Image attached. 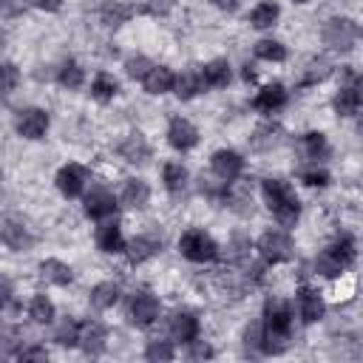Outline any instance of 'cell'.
I'll return each mask as SVG.
<instances>
[{
  "label": "cell",
  "mask_w": 363,
  "mask_h": 363,
  "mask_svg": "<svg viewBox=\"0 0 363 363\" xmlns=\"http://www.w3.org/2000/svg\"><path fill=\"white\" fill-rule=\"evenodd\" d=\"M261 193H264V201L269 204L272 216L278 218V224L281 227H295V221L301 216V204H298L295 190L284 179H264Z\"/></svg>",
  "instance_id": "obj_1"
},
{
  "label": "cell",
  "mask_w": 363,
  "mask_h": 363,
  "mask_svg": "<svg viewBox=\"0 0 363 363\" xmlns=\"http://www.w3.org/2000/svg\"><path fill=\"white\" fill-rule=\"evenodd\" d=\"M320 37L335 51H352L357 45V40H363V26L349 17H332V20H326Z\"/></svg>",
  "instance_id": "obj_2"
},
{
  "label": "cell",
  "mask_w": 363,
  "mask_h": 363,
  "mask_svg": "<svg viewBox=\"0 0 363 363\" xmlns=\"http://www.w3.org/2000/svg\"><path fill=\"white\" fill-rule=\"evenodd\" d=\"M179 252H182L187 261L204 264V261H213V258L218 255V244H216L204 230H187V233H182V238H179Z\"/></svg>",
  "instance_id": "obj_3"
},
{
  "label": "cell",
  "mask_w": 363,
  "mask_h": 363,
  "mask_svg": "<svg viewBox=\"0 0 363 363\" xmlns=\"http://www.w3.org/2000/svg\"><path fill=\"white\" fill-rule=\"evenodd\" d=\"M258 255L267 264H281V261H286L292 255V238L284 230H267L258 238Z\"/></svg>",
  "instance_id": "obj_4"
},
{
  "label": "cell",
  "mask_w": 363,
  "mask_h": 363,
  "mask_svg": "<svg viewBox=\"0 0 363 363\" xmlns=\"http://www.w3.org/2000/svg\"><path fill=\"white\" fill-rule=\"evenodd\" d=\"M85 184H88V170H85L82 164L71 162V164L60 167V173H57V190H60L65 199H77V196H82Z\"/></svg>",
  "instance_id": "obj_5"
},
{
  "label": "cell",
  "mask_w": 363,
  "mask_h": 363,
  "mask_svg": "<svg viewBox=\"0 0 363 363\" xmlns=\"http://www.w3.org/2000/svg\"><path fill=\"white\" fill-rule=\"evenodd\" d=\"M45 130H48V113L43 108H26V111H20V116H17V133L23 139H31V142L34 139H43Z\"/></svg>",
  "instance_id": "obj_6"
},
{
  "label": "cell",
  "mask_w": 363,
  "mask_h": 363,
  "mask_svg": "<svg viewBox=\"0 0 363 363\" xmlns=\"http://www.w3.org/2000/svg\"><path fill=\"white\" fill-rule=\"evenodd\" d=\"M167 142H170V147H176L182 153L184 150H193L196 142H199V130H196L193 122H187L182 116H173L170 125H167Z\"/></svg>",
  "instance_id": "obj_7"
},
{
  "label": "cell",
  "mask_w": 363,
  "mask_h": 363,
  "mask_svg": "<svg viewBox=\"0 0 363 363\" xmlns=\"http://www.w3.org/2000/svg\"><path fill=\"white\" fill-rule=\"evenodd\" d=\"M210 167H213V173H216V179H221V182H235L238 176H241V170H244V159L235 153V150H216L213 153V159H210Z\"/></svg>",
  "instance_id": "obj_8"
},
{
  "label": "cell",
  "mask_w": 363,
  "mask_h": 363,
  "mask_svg": "<svg viewBox=\"0 0 363 363\" xmlns=\"http://www.w3.org/2000/svg\"><path fill=\"white\" fill-rule=\"evenodd\" d=\"M162 312V303L153 292H139L133 301H130V320L136 326H150Z\"/></svg>",
  "instance_id": "obj_9"
},
{
  "label": "cell",
  "mask_w": 363,
  "mask_h": 363,
  "mask_svg": "<svg viewBox=\"0 0 363 363\" xmlns=\"http://www.w3.org/2000/svg\"><path fill=\"white\" fill-rule=\"evenodd\" d=\"M116 196L108 187H91V193L85 196V213L91 218H108L116 213Z\"/></svg>",
  "instance_id": "obj_10"
},
{
  "label": "cell",
  "mask_w": 363,
  "mask_h": 363,
  "mask_svg": "<svg viewBox=\"0 0 363 363\" xmlns=\"http://www.w3.org/2000/svg\"><path fill=\"white\" fill-rule=\"evenodd\" d=\"M264 326L275 332H289L292 326V306L281 298H269L264 303Z\"/></svg>",
  "instance_id": "obj_11"
},
{
  "label": "cell",
  "mask_w": 363,
  "mask_h": 363,
  "mask_svg": "<svg viewBox=\"0 0 363 363\" xmlns=\"http://www.w3.org/2000/svg\"><path fill=\"white\" fill-rule=\"evenodd\" d=\"M105 340H108V332H105L102 323L88 320V323L79 326V346H82L85 354H91V357L102 354L105 352Z\"/></svg>",
  "instance_id": "obj_12"
},
{
  "label": "cell",
  "mask_w": 363,
  "mask_h": 363,
  "mask_svg": "<svg viewBox=\"0 0 363 363\" xmlns=\"http://www.w3.org/2000/svg\"><path fill=\"white\" fill-rule=\"evenodd\" d=\"M284 105H286V88H284L281 82L264 85V88L255 94V99H252V108H255V111H264V113H275V111L284 108Z\"/></svg>",
  "instance_id": "obj_13"
},
{
  "label": "cell",
  "mask_w": 363,
  "mask_h": 363,
  "mask_svg": "<svg viewBox=\"0 0 363 363\" xmlns=\"http://www.w3.org/2000/svg\"><path fill=\"white\" fill-rule=\"evenodd\" d=\"M96 247L102 250V252H125V247H128V241H125V235H122V227L116 224V221H105V224H99L96 227Z\"/></svg>",
  "instance_id": "obj_14"
},
{
  "label": "cell",
  "mask_w": 363,
  "mask_h": 363,
  "mask_svg": "<svg viewBox=\"0 0 363 363\" xmlns=\"http://www.w3.org/2000/svg\"><path fill=\"white\" fill-rule=\"evenodd\" d=\"M298 312H301V320H303V323H315V320H320L323 312H326L323 298H320L315 289L301 286V289H298Z\"/></svg>",
  "instance_id": "obj_15"
},
{
  "label": "cell",
  "mask_w": 363,
  "mask_h": 363,
  "mask_svg": "<svg viewBox=\"0 0 363 363\" xmlns=\"http://www.w3.org/2000/svg\"><path fill=\"white\" fill-rule=\"evenodd\" d=\"M119 156L130 164H142L150 159V145L145 142L142 133H128L122 142H119Z\"/></svg>",
  "instance_id": "obj_16"
},
{
  "label": "cell",
  "mask_w": 363,
  "mask_h": 363,
  "mask_svg": "<svg viewBox=\"0 0 363 363\" xmlns=\"http://www.w3.org/2000/svg\"><path fill=\"white\" fill-rule=\"evenodd\" d=\"M159 247H162V241L156 235H136V238L128 241L125 252H128V261L130 264H145L147 258H153L159 252Z\"/></svg>",
  "instance_id": "obj_17"
},
{
  "label": "cell",
  "mask_w": 363,
  "mask_h": 363,
  "mask_svg": "<svg viewBox=\"0 0 363 363\" xmlns=\"http://www.w3.org/2000/svg\"><path fill=\"white\" fill-rule=\"evenodd\" d=\"M142 85H145L147 94L159 96V94L173 91V85H176V74H173L167 65H153V68L147 71V77L142 79Z\"/></svg>",
  "instance_id": "obj_18"
},
{
  "label": "cell",
  "mask_w": 363,
  "mask_h": 363,
  "mask_svg": "<svg viewBox=\"0 0 363 363\" xmlns=\"http://www.w3.org/2000/svg\"><path fill=\"white\" fill-rule=\"evenodd\" d=\"M204 77H201V68H187L176 77V85H173V94L179 99H193L199 91H204Z\"/></svg>",
  "instance_id": "obj_19"
},
{
  "label": "cell",
  "mask_w": 363,
  "mask_h": 363,
  "mask_svg": "<svg viewBox=\"0 0 363 363\" xmlns=\"http://www.w3.org/2000/svg\"><path fill=\"white\" fill-rule=\"evenodd\" d=\"M3 241H6L9 250H28L34 238H31V233H28V227L23 221H17V218L9 216L3 221Z\"/></svg>",
  "instance_id": "obj_20"
},
{
  "label": "cell",
  "mask_w": 363,
  "mask_h": 363,
  "mask_svg": "<svg viewBox=\"0 0 363 363\" xmlns=\"http://www.w3.org/2000/svg\"><path fill=\"white\" fill-rule=\"evenodd\" d=\"M170 335L179 343H190L199 337V318L193 312H176L170 320Z\"/></svg>",
  "instance_id": "obj_21"
},
{
  "label": "cell",
  "mask_w": 363,
  "mask_h": 363,
  "mask_svg": "<svg viewBox=\"0 0 363 363\" xmlns=\"http://www.w3.org/2000/svg\"><path fill=\"white\" fill-rule=\"evenodd\" d=\"M119 199H122V204H128V207H145L147 201H150V187H147V182L145 179H125V184H122V193H119Z\"/></svg>",
  "instance_id": "obj_22"
},
{
  "label": "cell",
  "mask_w": 363,
  "mask_h": 363,
  "mask_svg": "<svg viewBox=\"0 0 363 363\" xmlns=\"http://www.w3.org/2000/svg\"><path fill=\"white\" fill-rule=\"evenodd\" d=\"M40 275H43L48 284H57V286H65V284H71V278H74L71 267H68L65 261H57V258L43 261V264H40Z\"/></svg>",
  "instance_id": "obj_23"
},
{
  "label": "cell",
  "mask_w": 363,
  "mask_h": 363,
  "mask_svg": "<svg viewBox=\"0 0 363 363\" xmlns=\"http://www.w3.org/2000/svg\"><path fill=\"white\" fill-rule=\"evenodd\" d=\"M201 77H204V85L207 88H224L230 82V62L227 60H213L201 68Z\"/></svg>",
  "instance_id": "obj_24"
},
{
  "label": "cell",
  "mask_w": 363,
  "mask_h": 363,
  "mask_svg": "<svg viewBox=\"0 0 363 363\" xmlns=\"http://www.w3.org/2000/svg\"><path fill=\"white\" fill-rule=\"evenodd\" d=\"M187 179H190V173H187V167L182 162H167L162 167V182H164V187L170 193H182L187 187Z\"/></svg>",
  "instance_id": "obj_25"
},
{
  "label": "cell",
  "mask_w": 363,
  "mask_h": 363,
  "mask_svg": "<svg viewBox=\"0 0 363 363\" xmlns=\"http://www.w3.org/2000/svg\"><path fill=\"white\" fill-rule=\"evenodd\" d=\"M116 91H119V82H116V77L108 74V71H99V74L94 77V82H91V94H94V99H99V102L113 99Z\"/></svg>",
  "instance_id": "obj_26"
},
{
  "label": "cell",
  "mask_w": 363,
  "mask_h": 363,
  "mask_svg": "<svg viewBox=\"0 0 363 363\" xmlns=\"http://www.w3.org/2000/svg\"><path fill=\"white\" fill-rule=\"evenodd\" d=\"M332 105H335V111L340 113V116H354L357 111H360V96H357V91L352 88V85H346V88H340L337 94H335V99H332Z\"/></svg>",
  "instance_id": "obj_27"
},
{
  "label": "cell",
  "mask_w": 363,
  "mask_h": 363,
  "mask_svg": "<svg viewBox=\"0 0 363 363\" xmlns=\"http://www.w3.org/2000/svg\"><path fill=\"white\" fill-rule=\"evenodd\" d=\"M116 301H119V286L113 281H102V284H96L91 289V303L96 309H111Z\"/></svg>",
  "instance_id": "obj_28"
},
{
  "label": "cell",
  "mask_w": 363,
  "mask_h": 363,
  "mask_svg": "<svg viewBox=\"0 0 363 363\" xmlns=\"http://www.w3.org/2000/svg\"><path fill=\"white\" fill-rule=\"evenodd\" d=\"M250 142H252V147H255V150H269V147H275V145L281 142V128H278V125H272V122L258 125Z\"/></svg>",
  "instance_id": "obj_29"
},
{
  "label": "cell",
  "mask_w": 363,
  "mask_h": 363,
  "mask_svg": "<svg viewBox=\"0 0 363 363\" xmlns=\"http://www.w3.org/2000/svg\"><path fill=\"white\" fill-rule=\"evenodd\" d=\"M303 153L309 156V159H315V162H323L326 156H329V142H326V136L323 133H318V130H309V133H303Z\"/></svg>",
  "instance_id": "obj_30"
},
{
  "label": "cell",
  "mask_w": 363,
  "mask_h": 363,
  "mask_svg": "<svg viewBox=\"0 0 363 363\" xmlns=\"http://www.w3.org/2000/svg\"><path fill=\"white\" fill-rule=\"evenodd\" d=\"M278 14H281V9L267 0V3H258V6L250 11V23H252L255 28H269V26H275Z\"/></svg>",
  "instance_id": "obj_31"
},
{
  "label": "cell",
  "mask_w": 363,
  "mask_h": 363,
  "mask_svg": "<svg viewBox=\"0 0 363 363\" xmlns=\"http://www.w3.org/2000/svg\"><path fill=\"white\" fill-rule=\"evenodd\" d=\"M255 57L267 62H284L286 60V45L278 40H258L255 43Z\"/></svg>",
  "instance_id": "obj_32"
},
{
  "label": "cell",
  "mask_w": 363,
  "mask_h": 363,
  "mask_svg": "<svg viewBox=\"0 0 363 363\" xmlns=\"http://www.w3.org/2000/svg\"><path fill=\"white\" fill-rule=\"evenodd\" d=\"M326 252H329V255H332V258H335V261H337V264H340L343 269H346V267H349V264L354 261V244H352V241H349L346 235L335 238V241H332V244L326 247Z\"/></svg>",
  "instance_id": "obj_33"
},
{
  "label": "cell",
  "mask_w": 363,
  "mask_h": 363,
  "mask_svg": "<svg viewBox=\"0 0 363 363\" xmlns=\"http://www.w3.org/2000/svg\"><path fill=\"white\" fill-rule=\"evenodd\" d=\"M28 318L34 323H51L54 320V303L45 295H34L28 303Z\"/></svg>",
  "instance_id": "obj_34"
},
{
  "label": "cell",
  "mask_w": 363,
  "mask_h": 363,
  "mask_svg": "<svg viewBox=\"0 0 363 363\" xmlns=\"http://www.w3.org/2000/svg\"><path fill=\"white\" fill-rule=\"evenodd\" d=\"M57 79H60V85L62 88H68V91H74V88H79L82 85V79H85V74H82V68L74 62V60H68L62 68H60V74H57Z\"/></svg>",
  "instance_id": "obj_35"
},
{
  "label": "cell",
  "mask_w": 363,
  "mask_h": 363,
  "mask_svg": "<svg viewBox=\"0 0 363 363\" xmlns=\"http://www.w3.org/2000/svg\"><path fill=\"white\" fill-rule=\"evenodd\" d=\"M54 340H57L60 346H79V323L62 320V323L54 329Z\"/></svg>",
  "instance_id": "obj_36"
},
{
  "label": "cell",
  "mask_w": 363,
  "mask_h": 363,
  "mask_svg": "<svg viewBox=\"0 0 363 363\" xmlns=\"http://www.w3.org/2000/svg\"><path fill=\"white\" fill-rule=\"evenodd\" d=\"M315 272H318V275H323V278H337V275L343 272V267H340V264H337V261L323 250V252L315 258Z\"/></svg>",
  "instance_id": "obj_37"
},
{
  "label": "cell",
  "mask_w": 363,
  "mask_h": 363,
  "mask_svg": "<svg viewBox=\"0 0 363 363\" xmlns=\"http://www.w3.org/2000/svg\"><path fill=\"white\" fill-rule=\"evenodd\" d=\"M150 68H153V62H150L147 57H142V54L128 57V62H125V71H128V77H133V79H145Z\"/></svg>",
  "instance_id": "obj_38"
},
{
  "label": "cell",
  "mask_w": 363,
  "mask_h": 363,
  "mask_svg": "<svg viewBox=\"0 0 363 363\" xmlns=\"http://www.w3.org/2000/svg\"><path fill=\"white\" fill-rule=\"evenodd\" d=\"M147 360H173V346L167 340H150L145 349Z\"/></svg>",
  "instance_id": "obj_39"
},
{
  "label": "cell",
  "mask_w": 363,
  "mask_h": 363,
  "mask_svg": "<svg viewBox=\"0 0 363 363\" xmlns=\"http://www.w3.org/2000/svg\"><path fill=\"white\" fill-rule=\"evenodd\" d=\"M301 179H303L309 187H326V184H329V173H326V170H318V167L303 170Z\"/></svg>",
  "instance_id": "obj_40"
},
{
  "label": "cell",
  "mask_w": 363,
  "mask_h": 363,
  "mask_svg": "<svg viewBox=\"0 0 363 363\" xmlns=\"http://www.w3.org/2000/svg\"><path fill=\"white\" fill-rule=\"evenodd\" d=\"M244 343H247V349L250 346L261 349V343H264V323H250L247 332H244Z\"/></svg>",
  "instance_id": "obj_41"
},
{
  "label": "cell",
  "mask_w": 363,
  "mask_h": 363,
  "mask_svg": "<svg viewBox=\"0 0 363 363\" xmlns=\"http://www.w3.org/2000/svg\"><path fill=\"white\" fill-rule=\"evenodd\" d=\"M17 79H20L17 65H14V62H3V91H6V94H11V91L17 88Z\"/></svg>",
  "instance_id": "obj_42"
},
{
  "label": "cell",
  "mask_w": 363,
  "mask_h": 363,
  "mask_svg": "<svg viewBox=\"0 0 363 363\" xmlns=\"http://www.w3.org/2000/svg\"><path fill=\"white\" fill-rule=\"evenodd\" d=\"M329 74V65L323 62V60H318V62H312L309 65V74L303 77V85H309V82H318V79H323Z\"/></svg>",
  "instance_id": "obj_43"
},
{
  "label": "cell",
  "mask_w": 363,
  "mask_h": 363,
  "mask_svg": "<svg viewBox=\"0 0 363 363\" xmlns=\"http://www.w3.org/2000/svg\"><path fill=\"white\" fill-rule=\"evenodd\" d=\"M187 346H190V357H193V360L213 357V346H210V343H204V340H190Z\"/></svg>",
  "instance_id": "obj_44"
},
{
  "label": "cell",
  "mask_w": 363,
  "mask_h": 363,
  "mask_svg": "<svg viewBox=\"0 0 363 363\" xmlns=\"http://www.w3.org/2000/svg\"><path fill=\"white\" fill-rule=\"evenodd\" d=\"M17 357L20 360H48V352L43 346H26V349L17 352Z\"/></svg>",
  "instance_id": "obj_45"
},
{
  "label": "cell",
  "mask_w": 363,
  "mask_h": 363,
  "mask_svg": "<svg viewBox=\"0 0 363 363\" xmlns=\"http://www.w3.org/2000/svg\"><path fill=\"white\" fill-rule=\"evenodd\" d=\"M34 6L43 9V11H57L62 6V0H34Z\"/></svg>",
  "instance_id": "obj_46"
},
{
  "label": "cell",
  "mask_w": 363,
  "mask_h": 363,
  "mask_svg": "<svg viewBox=\"0 0 363 363\" xmlns=\"http://www.w3.org/2000/svg\"><path fill=\"white\" fill-rule=\"evenodd\" d=\"M354 91H357V96H360V102H363V74L360 77H352V82H349Z\"/></svg>",
  "instance_id": "obj_47"
},
{
  "label": "cell",
  "mask_w": 363,
  "mask_h": 363,
  "mask_svg": "<svg viewBox=\"0 0 363 363\" xmlns=\"http://www.w3.org/2000/svg\"><path fill=\"white\" fill-rule=\"evenodd\" d=\"M213 3H216L218 9H227V11H230V9H235V3H238V0H213Z\"/></svg>",
  "instance_id": "obj_48"
},
{
  "label": "cell",
  "mask_w": 363,
  "mask_h": 363,
  "mask_svg": "<svg viewBox=\"0 0 363 363\" xmlns=\"http://www.w3.org/2000/svg\"><path fill=\"white\" fill-rule=\"evenodd\" d=\"M244 79H255V71H252V65H247V68H244Z\"/></svg>",
  "instance_id": "obj_49"
},
{
  "label": "cell",
  "mask_w": 363,
  "mask_h": 363,
  "mask_svg": "<svg viewBox=\"0 0 363 363\" xmlns=\"http://www.w3.org/2000/svg\"><path fill=\"white\" fill-rule=\"evenodd\" d=\"M295 3H309V0H295Z\"/></svg>",
  "instance_id": "obj_50"
},
{
  "label": "cell",
  "mask_w": 363,
  "mask_h": 363,
  "mask_svg": "<svg viewBox=\"0 0 363 363\" xmlns=\"http://www.w3.org/2000/svg\"><path fill=\"white\" fill-rule=\"evenodd\" d=\"M360 133H363V119H360Z\"/></svg>",
  "instance_id": "obj_51"
}]
</instances>
